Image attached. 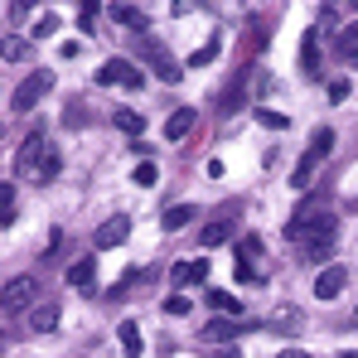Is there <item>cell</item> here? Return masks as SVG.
Returning <instances> with one entry per match:
<instances>
[{
	"label": "cell",
	"instance_id": "cell-1",
	"mask_svg": "<svg viewBox=\"0 0 358 358\" xmlns=\"http://www.w3.org/2000/svg\"><path fill=\"white\" fill-rule=\"evenodd\" d=\"M334 233H339V213L320 208L315 199L300 203V213L291 218V238H310V242H305V257H310V262L334 257Z\"/></svg>",
	"mask_w": 358,
	"mask_h": 358
},
{
	"label": "cell",
	"instance_id": "cell-2",
	"mask_svg": "<svg viewBox=\"0 0 358 358\" xmlns=\"http://www.w3.org/2000/svg\"><path fill=\"white\" fill-rule=\"evenodd\" d=\"M59 170H63V155L54 150L49 131L44 126L29 131L20 141V150H15V175L24 179V184H49V179H59Z\"/></svg>",
	"mask_w": 358,
	"mask_h": 358
},
{
	"label": "cell",
	"instance_id": "cell-3",
	"mask_svg": "<svg viewBox=\"0 0 358 358\" xmlns=\"http://www.w3.org/2000/svg\"><path fill=\"white\" fill-rule=\"evenodd\" d=\"M49 92H54V73H49V68H34V73H29L20 87H15V97H10V112H15V117H29V112H34V107H39Z\"/></svg>",
	"mask_w": 358,
	"mask_h": 358
},
{
	"label": "cell",
	"instance_id": "cell-4",
	"mask_svg": "<svg viewBox=\"0 0 358 358\" xmlns=\"http://www.w3.org/2000/svg\"><path fill=\"white\" fill-rule=\"evenodd\" d=\"M329 150H334V131H329V126H320V131L310 136V150H305V160L296 165V175H291V189H305V184L315 179V170L329 160Z\"/></svg>",
	"mask_w": 358,
	"mask_h": 358
},
{
	"label": "cell",
	"instance_id": "cell-5",
	"mask_svg": "<svg viewBox=\"0 0 358 358\" xmlns=\"http://www.w3.org/2000/svg\"><path fill=\"white\" fill-rule=\"evenodd\" d=\"M97 83H102V87H145V73L131 59H107L97 68Z\"/></svg>",
	"mask_w": 358,
	"mask_h": 358
},
{
	"label": "cell",
	"instance_id": "cell-6",
	"mask_svg": "<svg viewBox=\"0 0 358 358\" xmlns=\"http://www.w3.org/2000/svg\"><path fill=\"white\" fill-rule=\"evenodd\" d=\"M252 329H262V324H252V320H228V315H218V320H208V324L199 329V339H203V344H233V339L252 334Z\"/></svg>",
	"mask_w": 358,
	"mask_h": 358
},
{
	"label": "cell",
	"instance_id": "cell-7",
	"mask_svg": "<svg viewBox=\"0 0 358 358\" xmlns=\"http://www.w3.org/2000/svg\"><path fill=\"white\" fill-rule=\"evenodd\" d=\"M29 305H34V276L5 281V291H0V310H5V315H20V310H29Z\"/></svg>",
	"mask_w": 358,
	"mask_h": 358
},
{
	"label": "cell",
	"instance_id": "cell-8",
	"mask_svg": "<svg viewBox=\"0 0 358 358\" xmlns=\"http://www.w3.org/2000/svg\"><path fill=\"white\" fill-rule=\"evenodd\" d=\"M145 54H150V73H155L160 83H179V78H184L179 59L170 54V49H165V44H155V39H150V44H145Z\"/></svg>",
	"mask_w": 358,
	"mask_h": 358
},
{
	"label": "cell",
	"instance_id": "cell-9",
	"mask_svg": "<svg viewBox=\"0 0 358 358\" xmlns=\"http://www.w3.org/2000/svg\"><path fill=\"white\" fill-rule=\"evenodd\" d=\"M126 233H131V218H126V213H117V218H107V223L92 233V242H97V252H107V247H121V242H126Z\"/></svg>",
	"mask_w": 358,
	"mask_h": 358
},
{
	"label": "cell",
	"instance_id": "cell-10",
	"mask_svg": "<svg viewBox=\"0 0 358 358\" xmlns=\"http://www.w3.org/2000/svg\"><path fill=\"white\" fill-rule=\"evenodd\" d=\"M203 276H208V262H203V257H194V262H175V266H170V281H175L179 291H184V286H199Z\"/></svg>",
	"mask_w": 358,
	"mask_h": 358
},
{
	"label": "cell",
	"instance_id": "cell-11",
	"mask_svg": "<svg viewBox=\"0 0 358 358\" xmlns=\"http://www.w3.org/2000/svg\"><path fill=\"white\" fill-rule=\"evenodd\" d=\"M92 276H97V262H92V257H78V262L68 266V286H78L83 296H92V286H97Z\"/></svg>",
	"mask_w": 358,
	"mask_h": 358
},
{
	"label": "cell",
	"instance_id": "cell-12",
	"mask_svg": "<svg viewBox=\"0 0 358 358\" xmlns=\"http://www.w3.org/2000/svg\"><path fill=\"white\" fill-rule=\"evenodd\" d=\"M339 291H344V266H324L315 276V300H334Z\"/></svg>",
	"mask_w": 358,
	"mask_h": 358
},
{
	"label": "cell",
	"instance_id": "cell-13",
	"mask_svg": "<svg viewBox=\"0 0 358 358\" xmlns=\"http://www.w3.org/2000/svg\"><path fill=\"white\" fill-rule=\"evenodd\" d=\"M194 121H199V112H194V107H175V112H170V121H165V141H184V136L194 131Z\"/></svg>",
	"mask_w": 358,
	"mask_h": 358
},
{
	"label": "cell",
	"instance_id": "cell-14",
	"mask_svg": "<svg viewBox=\"0 0 358 358\" xmlns=\"http://www.w3.org/2000/svg\"><path fill=\"white\" fill-rule=\"evenodd\" d=\"M117 339H121V349H126L131 358L145 354V339H141V324H136V320H121V324H117Z\"/></svg>",
	"mask_w": 358,
	"mask_h": 358
},
{
	"label": "cell",
	"instance_id": "cell-15",
	"mask_svg": "<svg viewBox=\"0 0 358 358\" xmlns=\"http://www.w3.org/2000/svg\"><path fill=\"white\" fill-rule=\"evenodd\" d=\"M29 329H34V334H54V329H59V305H39V310H29Z\"/></svg>",
	"mask_w": 358,
	"mask_h": 358
},
{
	"label": "cell",
	"instance_id": "cell-16",
	"mask_svg": "<svg viewBox=\"0 0 358 358\" xmlns=\"http://www.w3.org/2000/svg\"><path fill=\"white\" fill-rule=\"evenodd\" d=\"M203 300H208V310H218V315H228V320H238V315H242V300L233 296V291H208Z\"/></svg>",
	"mask_w": 358,
	"mask_h": 358
},
{
	"label": "cell",
	"instance_id": "cell-17",
	"mask_svg": "<svg viewBox=\"0 0 358 358\" xmlns=\"http://www.w3.org/2000/svg\"><path fill=\"white\" fill-rule=\"evenodd\" d=\"M0 59L5 63H24L29 59V39H24V34H5V39H0Z\"/></svg>",
	"mask_w": 358,
	"mask_h": 358
},
{
	"label": "cell",
	"instance_id": "cell-18",
	"mask_svg": "<svg viewBox=\"0 0 358 358\" xmlns=\"http://www.w3.org/2000/svg\"><path fill=\"white\" fill-rule=\"evenodd\" d=\"M189 218H194V203H175V208L160 213V228L165 233H179V228H189Z\"/></svg>",
	"mask_w": 358,
	"mask_h": 358
},
{
	"label": "cell",
	"instance_id": "cell-19",
	"mask_svg": "<svg viewBox=\"0 0 358 358\" xmlns=\"http://www.w3.org/2000/svg\"><path fill=\"white\" fill-rule=\"evenodd\" d=\"M266 329H276V334H296V329H300V315L291 310V305H281V310L266 320Z\"/></svg>",
	"mask_w": 358,
	"mask_h": 358
},
{
	"label": "cell",
	"instance_id": "cell-20",
	"mask_svg": "<svg viewBox=\"0 0 358 358\" xmlns=\"http://www.w3.org/2000/svg\"><path fill=\"white\" fill-rule=\"evenodd\" d=\"M228 238H233V228H228L223 218H213V223H203V233H199V242H203V247H223Z\"/></svg>",
	"mask_w": 358,
	"mask_h": 358
},
{
	"label": "cell",
	"instance_id": "cell-21",
	"mask_svg": "<svg viewBox=\"0 0 358 358\" xmlns=\"http://www.w3.org/2000/svg\"><path fill=\"white\" fill-rule=\"evenodd\" d=\"M334 49H339L344 59H354V63H358V20H349V24L339 29V44H334Z\"/></svg>",
	"mask_w": 358,
	"mask_h": 358
},
{
	"label": "cell",
	"instance_id": "cell-22",
	"mask_svg": "<svg viewBox=\"0 0 358 358\" xmlns=\"http://www.w3.org/2000/svg\"><path fill=\"white\" fill-rule=\"evenodd\" d=\"M107 10H112V20L126 24V29H145V15H141L136 5H107Z\"/></svg>",
	"mask_w": 358,
	"mask_h": 358
},
{
	"label": "cell",
	"instance_id": "cell-23",
	"mask_svg": "<svg viewBox=\"0 0 358 358\" xmlns=\"http://www.w3.org/2000/svg\"><path fill=\"white\" fill-rule=\"evenodd\" d=\"M300 68H305V73H320V44H315V29H310L305 44H300Z\"/></svg>",
	"mask_w": 358,
	"mask_h": 358
},
{
	"label": "cell",
	"instance_id": "cell-24",
	"mask_svg": "<svg viewBox=\"0 0 358 358\" xmlns=\"http://www.w3.org/2000/svg\"><path fill=\"white\" fill-rule=\"evenodd\" d=\"M262 252H266V242H262V238H242L238 242V262H247V266H257Z\"/></svg>",
	"mask_w": 358,
	"mask_h": 358
},
{
	"label": "cell",
	"instance_id": "cell-25",
	"mask_svg": "<svg viewBox=\"0 0 358 358\" xmlns=\"http://www.w3.org/2000/svg\"><path fill=\"white\" fill-rule=\"evenodd\" d=\"M131 179H136L141 189H155V184H160V165H155V160H145V165H136V170H131Z\"/></svg>",
	"mask_w": 358,
	"mask_h": 358
},
{
	"label": "cell",
	"instance_id": "cell-26",
	"mask_svg": "<svg viewBox=\"0 0 358 358\" xmlns=\"http://www.w3.org/2000/svg\"><path fill=\"white\" fill-rule=\"evenodd\" d=\"M15 223V184H0V228Z\"/></svg>",
	"mask_w": 358,
	"mask_h": 358
},
{
	"label": "cell",
	"instance_id": "cell-27",
	"mask_svg": "<svg viewBox=\"0 0 358 358\" xmlns=\"http://www.w3.org/2000/svg\"><path fill=\"white\" fill-rule=\"evenodd\" d=\"M242 102H247V78H242V83L233 87V92H223V102H218V107H223V117H233V112H238Z\"/></svg>",
	"mask_w": 358,
	"mask_h": 358
},
{
	"label": "cell",
	"instance_id": "cell-28",
	"mask_svg": "<svg viewBox=\"0 0 358 358\" xmlns=\"http://www.w3.org/2000/svg\"><path fill=\"white\" fill-rule=\"evenodd\" d=\"M112 121H117V126H121V131H126V136H141V126H145V121L136 117L131 107H121V112H112Z\"/></svg>",
	"mask_w": 358,
	"mask_h": 358
},
{
	"label": "cell",
	"instance_id": "cell-29",
	"mask_svg": "<svg viewBox=\"0 0 358 358\" xmlns=\"http://www.w3.org/2000/svg\"><path fill=\"white\" fill-rule=\"evenodd\" d=\"M257 121H262V126H271V131H286V126H291V117H286V112H271V107H262V112H257Z\"/></svg>",
	"mask_w": 358,
	"mask_h": 358
},
{
	"label": "cell",
	"instance_id": "cell-30",
	"mask_svg": "<svg viewBox=\"0 0 358 358\" xmlns=\"http://www.w3.org/2000/svg\"><path fill=\"white\" fill-rule=\"evenodd\" d=\"M97 15H102V5H97V0H87V5H83V15H78V29L87 34V29L97 24Z\"/></svg>",
	"mask_w": 358,
	"mask_h": 358
},
{
	"label": "cell",
	"instance_id": "cell-31",
	"mask_svg": "<svg viewBox=\"0 0 358 358\" xmlns=\"http://www.w3.org/2000/svg\"><path fill=\"white\" fill-rule=\"evenodd\" d=\"M49 34H59V15H39L34 20V39H49Z\"/></svg>",
	"mask_w": 358,
	"mask_h": 358
},
{
	"label": "cell",
	"instance_id": "cell-32",
	"mask_svg": "<svg viewBox=\"0 0 358 358\" xmlns=\"http://www.w3.org/2000/svg\"><path fill=\"white\" fill-rule=\"evenodd\" d=\"M213 59H218V44H203V49L189 59V68H203V63H213Z\"/></svg>",
	"mask_w": 358,
	"mask_h": 358
},
{
	"label": "cell",
	"instance_id": "cell-33",
	"mask_svg": "<svg viewBox=\"0 0 358 358\" xmlns=\"http://www.w3.org/2000/svg\"><path fill=\"white\" fill-rule=\"evenodd\" d=\"M165 315H189V296H170L165 300Z\"/></svg>",
	"mask_w": 358,
	"mask_h": 358
},
{
	"label": "cell",
	"instance_id": "cell-34",
	"mask_svg": "<svg viewBox=\"0 0 358 358\" xmlns=\"http://www.w3.org/2000/svg\"><path fill=\"white\" fill-rule=\"evenodd\" d=\"M281 358H310V354H300V349H286V354H281Z\"/></svg>",
	"mask_w": 358,
	"mask_h": 358
},
{
	"label": "cell",
	"instance_id": "cell-35",
	"mask_svg": "<svg viewBox=\"0 0 358 358\" xmlns=\"http://www.w3.org/2000/svg\"><path fill=\"white\" fill-rule=\"evenodd\" d=\"M339 358H358V354H354V349H344V354H339Z\"/></svg>",
	"mask_w": 358,
	"mask_h": 358
},
{
	"label": "cell",
	"instance_id": "cell-36",
	"mask_svg": "<svg viewBox=\"0 0 358 358\" xmlns=\"http://www.w3.org/2000/svg\"><path fill=\"white\" fill-rule=\"evenodd\" d=\"M0 349H5V334H0Z\"/></svg>",
	"mask_w": 358,
	"mask_h": 358
},
{
	"label": "cell",
	"instance_id": "cell-37",
	"mask_svg": "<svg viewBox=\"0 0 358 358\" xmlns=\"http://www.w3.org/2000/svg\"><path fill=\"white\" fill-rule=\"evenodd\" d=\"M354 324H358V310H354Z\"/></svg>",
	"mask_w": 358,
	"mask_h": 358
},
{
	"label": "cell",
	"instance_id": "cell-38",
	"mask_svg": "<svg viewBox=\"0 0 358 358\" xmlns=\"http://www.w3.org/2000/svg\"><path fill=\"white\" fill-rule=\"evenodd\" d=\"M228 358H242V354H228Z\"/></svg>",
	"mask_w": 358,
	"mask_h": 358
}]
</instances>
